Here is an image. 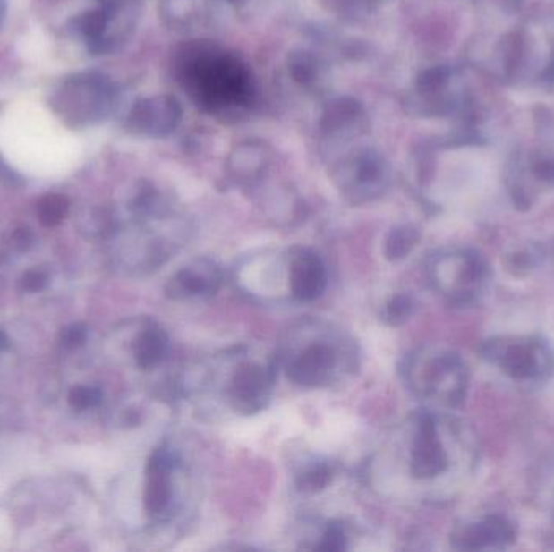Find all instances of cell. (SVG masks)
I'll list each match as a JSON object with an SVG mask.
<instances>
[{"label": "cell", "mask_w": 554, "mask_h": 552, "mask_svg": "<svg viewBox=\"0 0 554 552\" xmlns=\"http://www.w3.org/2000/svg\"><path fill=\"white\" fill-rule=\"evenodd\" d=\"M478 355L512 381L545 384L554 376V347L541 335H495L478 345Z\"/></svg>", "instance_id": "1"}, {"label": "cell", "mask_w": 554, "mask_h": 552, "mask_svg": "<svg viewBox=\"0 0 554 552\" xmlns=\"http://www.w3.org/2000/svg\"><path fill=\"white\" fill-rule=\"evenodd\" d=\"M103 402V392L94 386H78L73 387L69 394L70 407L78 412L98 407Z\"/></svg>", "instance_id": "17"}, {"label": "cell", "mask_w": 554, "mask_h": 552, "mask_svg": "<svg viewBox=\"0 0 554 552\" xmlns=\"http://www.w3.org/2000/svg\"><path fill=\"white\" fill-rule=\"evenodd\" d=\"M88 339V329L85 324H72L60 334V345L64 349H80Z\"/></svg>", "instance_id": "19"}, {"label": "cell", "mask_w": 554, "mask_h": 552, "mask_svg": "<svg viewBox=\"0 0 554 552\" xmlns=\"http://www.w3.org/2000/svg\"><path fill=\"white\" fill-rule=\"evenodd\" d=\"M70 209V201L67 196L46 195L38 201V219L43 224L44 227H55L60 222L67 217Z\"/></svg>", "instance_id": "14"}, {"label": "cell", "mask_w": 554, "mask_h": 552, "mask_svg": "<svg viewBox=\"0 0 554 552\" xmlns=\"http://www.w3.org/2000/svg\"><path fill=\"white\" fill-rule=\"evenodd\" d=\"M273 376L265 366L242 363L231 383V403L242 415H255L268 407L273 391Z\"/></svg>", "instance_id": "6"}, {"label": "cell", "mask_w": 554, "mask_h": 552, "mask_svg": "<svg viewBox=\"0 0 554 552\" xmlns=\"http://www.w3.org/2000/svg\"><path fill=\"white\" fill-rule=\"evenodd\" d=\"M0 182L7 187H20L23 183V180L18 175L17 172L10 169L9 166L2 159H0Z\"/></svg>", "instance_id": "23"}, {"label": "cell", "mask_w": 554, "mask_h": 552, "mask_svg": "<svg viewBox=\"0 0 554 552\" xmlns=\"http://www.w3.org/2000/svg\"><path fill=\"white\" fill-rule=\"evenodd\" d=\"M221 271L213 261L197 259L172 276L166 285V293L175 301L209 298L221 289Z\"/></svg>", "instance_id": "7"}, {"label": "cell", "mask_w": 554, "mask_h": 552, "mask_svg": "<svg viewBox=\"0 0 554 552\" xmlns=\"http://www.w3.org/2000/svg\"><path fill=\"white\" fill-rule=\"evenodd\" d=\"M517 528L504 515H486L465 522L452 531L451 544L457 551H501L516 543Z\"/></svg>", "instance_id": "4"}, {"label": "cell", "mask_w": 554, "mask_h": 552, "mask_svg": "<svg viewBox=\"0 0 554 552\" xmlns=\"http://www.w3.org/2000/svg\"><path fill=\"white\" fill-rule=\"evenodd\" d=\"M428 276L436 292L451 306L477 305L485 297L491 269L483 255L469 248H454L436 253Z\"/></svg>", "instance_id": "3"}, {"label": "cell", "mask_w": 554, "mask_h": 552, "mask_svg": "<svg viewBox=\"0 0 554 552\" xmlns=\"http://www.w3.org/2000/svg\"><path fill=\"white\" fill-rule=\"evenodd\" d=\"M337 365V353L328 342H313L303 352L290 358L287 376L303 387H318L329 381Z\"/></svg>", "instance_id": "9"}, {"label": "cell", "mask_w": 554, "mask_h": 552, "mask_svg": "<svg viewBox=\"0 0 554 552\" xmlns=\"http://www.w3.org/2000/svg\"><path fill=\"white\" fill-rule=\"evenodd\" d=\"M167 352H169V335L158 324L148 326L145 331L140 332L133 345V355L137 360L138 368L145 371L159 365L167 355Z\"/></svg>", "instance_id": "11"}, {"label": "cell", "mask_w": 554, "mask_h": 552, "mask_svg": "<svg viewBox=\"0 0 554 552\" xmlns=\"http://www.w3.org/2000/svg\"><path fill=\"white\" fill-rule=\"evenodd\" d=\"M407 381L420 397L456 408L469 392V366L452 350H417L409 360Z\"/></svg>", "instance_id": "2"}, {"label": "cell", "mask_w": 554, "mask_h": 552, "mask_svg": "<svg viewBox=\"0 0 554 552\" xmlns=\"http://www.w3.org/2000/svg\"><path fill=\"white\" fill-rule=\"evenodd\" d=\"M49 282V274L43 269H30L20 279V290L26 293H38L46 289Z\"/></svg>", "instance_id": "20"}, {"label": "cell", "mask_w": 554, "mask_h": 552, "mask_svg": "<svg viewBox=\"0 0 554 552\" xmlns=\"http://www.w3.org/2000/svg\"><path fill=\"white\" fill-rule=\"evenodd\" d=\"M9 347V339H7V335H5V332L0 329V352L2 350H5Z\"/></svg>", "instance_id": "24"}, {"label": "cell", "mask_w": 554, "mask_h": 552, "mask_svg": "<svg viewBox=\"0 0 554 552\" xmlns=\"http://www.w3.org/2000/svg\"><path fill=\"white\" fill-rule=\"evenodd\" d=\"M420 242V230L413 225H401L391 230L386 238L383 253L389 263H399L413 251Z\"/></svg>", "instance_id": "12"}, {"label": "cell", "mask_w": 554, "mask_h": 552, "mask_svg": "<svg viewBox=\"0 0 554 552\" xmlns=\"http://www.w3.org/2000/svg\"><path fill=\"white\" fill-rule=\"evenodd\" d=\"M10 245L12 248H15L20 253L28 251L30 248L35 245V234L28 227H20V229L13 230V234L10 235Z\"/></svg>", "instance_id": "22"}, {"label": "cell", "mask_w": 554, "mask_h": 552, "mask_svg": "<svg viewBox=\"0 0 554 552\" xmlns=\"http://www.w3.org/2000/svg\"><path fill=\"white\" fill-rule=\"evenodd\" d=\"M449 467V455L438 431L435 418L422 415L410 451V473L417 480H433Z\"/></svg>", "instance_id": "5"}, {"label": "cell", "mask_w": 554, "mask_h": 552, "mask_svg": "<svg viewBox=\"0 0 554 552\" xmlns=\"http://www.w3.org/2000/svg\"><path fill=\"white\" fill-rule=\"evenodd\" d=\"M328 287L326 264L313 250L300 248L292 255L289 268L290 295L297 301H315Z\"/></svg>", "instance_id": "10"}, {"label": "cell", "mask_w": 554, "mask_h": 552, "mask_svg": "<svg viewBox=\"0 0 554 552\" xmlns=\"http://www.w3.org/2000/svg\"><path fill=\"white\" fill-rule=\"evenodd\" d=\"M543 261V250L537 247L519 248L507 256V271L516 277L529 276L530 272L537 269L538 264Z\"/></svg>", "instance_id": "16"}, {"label": "cell", "mask_w": 554, "mask_h": 552, "mask_svg": "<svg viewBox=\"0 0 554 552\" xmlns=\"http://www.w3.org/2000/svg\"><path fill=\"white\" fill-rule=\"evenodd\" d=\"M104 23H106V17L103 12H91L78 20L80 31L86 34L88 38H98L104 30Z\"/></svg>", "instance_id": "21"}, {"label": "cell", "mask_w": 554, "mask_h": 552, "mask_svg": "<svg viewBox=\"0 0 554 552\" xmlns=\"http://www.w3.org/2000/svg\"><path fill=\"white\" fill-rule=\"evenodd\" d=\"M415 311V301L409 293H397L384 303L381 321L391 327H399L409 321Z\"/></svg>", "instance_id": "15"}, {"label": "cell", "mask_w": 554, "mask_h": 552, "mask_svg": "<svg viewBox=\"0 0 554 552\" xmlns=\"http://www.w3.org/2000/svg\"><path fill=\"white\" fill-rule=\"evenodd\" d=\"M174 460L166 449H156L146 465L143 502L149 517L161 519L171 510L174 499Z\"/></svg>", "instance_id": "8"}, {"label": "cell", "mask_w": 554, "mask_h": 552, "mask_svg": "<svg viewBox=\"0 0 554 552\" xmlns=\"http://www.w3.org/2000/svg\"><path fill=\"white\" fill-rule=\"evenodd\" d=\"M333 467L326 462H318L305 468L297 476V489L303 494H318L324 491L333 481Z\"/></svg>", "instance_id": "13"}, {"label": "cell", "mask_w": 554, "mask_h": 552, "mask_svg": "<svg viewBox=\"0 0 554 552\" xmlns=\"http://www.w3.org/2000/svg\"><path fill=\"white\" fill-rule=\"evenodd\" d=\"M347 541H349L347 533L341 523H329L320 538V543L316 544L315 549L324 552L345 551Z\"/></svg>", "instance_id": "18"}]
</instances>
